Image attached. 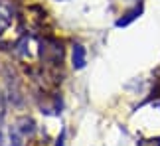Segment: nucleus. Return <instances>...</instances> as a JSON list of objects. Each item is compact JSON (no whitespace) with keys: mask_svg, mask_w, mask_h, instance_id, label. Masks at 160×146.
Instances as JSON below:
<instances>
[{"mask_svg":"<svg viewBox=\"0 0 160 146\" xmlns=\"http://www.w3.org/2000/svg\"><path fill=\"white\" fill-rule=\"evenodd\" d=\"M12 22V12L6 8L4 4H0V32H2L4 28H8Z\"/></svg>","mask_w":160,"mask_h":146,"instance_id":"3","label":"nucleus"},{"mask_svg":"<svg viewBox=\"0 0 160 146\" xmlns=\"http://www.w3.org/2000/svg\"><path fill=\"white\" fill-rule=\"evenodd\" d=\"M138 146H160V136L150 138V140H142V142H138Z\"/></svg>","mask_w":160,"mask_h":146,"instance_id":"4","label":"nucleus"},{"mask_svg":"<svg viewBox=\"0 0 160 146\" xmlns=\"http://www.w3.org/2000/svg\"><path fill=\"white\" fill-rule=\"evenodd\" d=\"M154 105H156V107H158V109H160V99H158V101H156V103H154Z\"/></svg>","mask_w":160,"mask_h":146,"instance_id":"6","label":"nucleus"},{"mask_svg":"<svg viewBox=\"0 0 160 146\" xmlns=\"http://www.w3.org/2000/svg\"><path fill=\"white\" fill-rule=\"evenodd\" d=\"M55 146H63V134H61V136L58 138V142H55Z\"/></svg>","mask_w":160,"mask_h":146,"instance_id":"5","label":"nucleus"},{"mask_svg":"<svg viewBox=\"0 0 160 146\" xmlns=\"http://www.w3.org/2000/svg\"><path fill=\"white\" fill-rule=\"evenodd\" d=\"M142 8H144V4H142V2H138V4L134 6L132 10L125 12V14H122V18H119V20H117V26H119V28L128 26V24H131L132 20H137V18H138L140 14H142Z\"/></svg>","mask_w":160,"mask_h":146,"instance_id":"1","label":"nucleus"},{"mask_svg":"<svg viewBox=\"0 0 160 146\" xmlns=\"http://www.w3.org/2000/svg\"><path fill=\"white\" fill-rule=\"evenodd\" d=\"M85 47L83 46H79V44H75L73 46V53H71V57H73V67L75 69H81V67H85Z\"/></svg>","mask_w":160,"mask_h":146,"instance_id":"2","label":"nucleus"}]
</instances>
